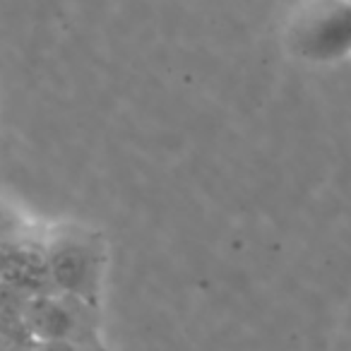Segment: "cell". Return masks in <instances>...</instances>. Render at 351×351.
I'll return each mask as SVG.
<instances>
[{"label":"cell","mask_w":351,"mask_h":351,"mask_svg":"<svg viewBox=\"0 0 351 351\" xmlns=\"http://www.w3.org/2000/svg\"><path fill=\"white\" fill-rule=\"evenodd\" d=\"M27 293H22L20 289L10 287L8 282L0 279V313H10V311H22V303H25Z\"/></svg>","instance_id":"6"},{"label":"cell","mask_w":351,"mask_h":351,"mask_svg":"<svg viewBox=\"0 0 351 351\" xmlns=\"http://www.w3.org/2000/svg\"><path fill=\"white\" fill-rule=\"evenodd\" d=\"M0 279L27 296L53 291L46 248L17 236H0Z\"/></svg>","instance_id":"4"},{"label":"cell","mask_w":351,"mask_h":351,"mask_svg":"<svg viewBox=\"0 0 351 351\" xmlns=\"http://www.w3.org/2000/svg\"><path fill=\"white\" fill-rule=\"evenodd\" d=\"M97 306L60 291L29 293L22 303V317L39 346H68L87 332L89 315Z\"/></svg>","instance_id":"3"},{"label":"cell","mask_w":351,"mask_h":351,"mask_svg":"<svg viewBox=\"0 0 351 351\" xmlns=\"http://www.w3.org/2000/svg\"><path fill=\"white\" fill-rule=\"evenodd\" d=\"M44 248L53 291L68 293L89 306H97L104 267L97 241L73 231V234L53 236Z\"/></svg>","instance_id":"2"},{"label":"cell","mask_w":351,"mask_h":351,"mask_svg":"<svg viewBox=\"0 0 351 351\" xmlns=\"http://www.w3.org/2000/svg\"><path fill=\"white\" fill-rule=\"evenodd\" d=\"M17 346H39V341L27 327L22 311L0 313V349H17Z\"/></svg>","instance_id":"5"},{"label":"cell","mask_w":351,"mask_h":351,"mask_svg":"<svg viewBox=\"0 0 351 351\" xmlns=\"http://www.w3.org/2000/svg\"><path fill=\"white\" fill-rule=\"evenodd\" d=\"M287 49L311 65L351 56V0H303L287 25Z\"/></svg>","instance_id":"1"}]
</instances>
